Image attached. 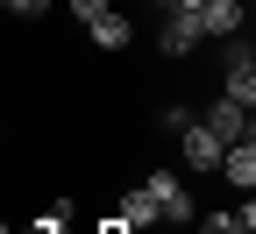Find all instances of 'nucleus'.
<instances>
[{
    "label": "nucleus",
    "mask_w": 256,
    "mask_h": 234,
    "mask_svg": "<svg viewBox=\"0 0 256 234\" xmlns=\"http://www.w3.org/2000/svg\"><path fill=\"white\" fill-rule=\"evenodd\" d=\"M200 43H206V28H200V0H192V7H178V14H164V36H156V50H164L171 64H185Z\"/></svg>",
    "instance_id": "f257e3e1"
},
{
    "label": "nucleus",
    "mask_w": 256,
    "mask_h": 234,
    "mask_svg": "<svg viewBox=\"0 0 256 234\" xmlns=\"http://www.w3.org/2000/svg\"><path fill=\"white\" fill-rule=\"evenodd\" d=\"M220 92L242 99V107H256V50L228 43V64H220Z\"/></svg>",
    "instance_id": "f03ea898"
},
{
    "label": "nucleus",
    "mask_w": 256,
    "mask_h": 234,
    "mask_svg": "<svg viewBox=\"0 0 256 234\" xmlns=\"http://www.w3.org/2000/svg\"><path fill=\"white\" fill-rule=\"evenodd\" d=\"M142 185L156 192V206H164V220H171V227H185V220H192V185H185L178 171H150Z\"/></svg>",
    "instance_id": "7ed1b4c3"
},
{
    "label": "nucleus",
    "mask_w": 256,
    "mask_h": 234,
    "mask_svg": "<svg viewBox=\"0 0 256 234\" xmlns=\"http://www.w3.org/2000/svg\"><path fill=\"white\" fill-rule=\"evenodd\" d=\"M185 163H192V171H214V178H220V163H228V142H220L206 121H192V128H185Z\"/></svg>",
    "instance_id": "20e7f679"
},
{
    "label": "nucleus",
    "mask_w": 256,
    "mask_h": 234,
    "mask_svg": "<svg viewBox=\"0 0 256 234\" xmlns=\"http://www.w3.org/2000/svg\"><path fill=\"white\" fill-rule=\"evenodd\" d=\"M114 213H121L128 227H156V220H164V206H156V192H150V185H128Z\"/></svg>",
    "instance_id": "39448f33"
},
{
    "label": "nucleus",
    "mask_w": 256,
    "mask_h": 234,
    "mask_svg": "<svg viewBox=\"0 0 256 234\" xmlns=\"http://www.w3.org/2000/svg\"><path fill=\"white\" fill-rule=\"evenodd\" d=\"M200 28L206 36H235L242 28V0H200Z\"/></svg>",
    "instance_id": "423d86ee"
},
{
    "label": "nucleus",
    "mask_w": 256,
    "mask_h": 234,
    "mask_svg": "<svg viewBox=\"0 0 256 234\" xmlns=\"http://www.w3.org/2000/svg\"><path fill=\"white\" fill-rule=\"evenodd\" d=\"M220 178H228L235 192H256V142H235L228 163H220Z\"/></svg>",
    "instance_id": "0eeeda50"
},
{
    "label": "nucleus",
    "mask_w": 256,
    "mask_h": 234,
    "mask_svg": "<svg viewBox=\"0 0 256 234\" xmlns=\"http://www.w3.org/2000/svg\"><path fill=\"white\" fill-rule=\"evenodd\" d=\"M92 43H100V50H128V43H136V21H128V14H100V21H92Z\"/></svg>",
    "instance_id": "6e6552de"
},
{
    "label": "nucleus",
    "mask_w": 256,
    "mask_h": 234,
    "mask_svg": "<svg viewBox=\"0 0 256 234\" xmlns=\"http://www.w3.org/2000/svg\"><path fill=\"white\" fill-rule=\"evenodd\" d=\"M72 14L92 28V21H100V14H114V0H72Z\"/></svg>",
    "instance_id": "1a4fd4ad"
},
{
    "label": "nucleus",
    "mask_w": 256,
    "mask_h": 234,
    "mask_svg": "<svg viewBox=\"0 0 256 234\" xmlns=\"http://www.w3.org/2000/svg\"><path fill=\"white\" fill-rule=\"evenodd\" d=\"M8 14H22V21H36V14H50V0H8Z\"/></svg>",
    "instance_id": "9d476101"
},
{
    "label": "nucleus",
    "mask_w": 256,
    "mask_h": 234,
    "mask_svg": "<svg viewBox=\"0 0 256 234\" xmlns=\"http://www.w3.org/2000/svg\"><path fill=\"white\" fill-rule=\"evenodd\" d=\"M235 234H256V192L242 199V220H235Z\"/></svg>",
    "instance_id": "9b49d317"
},
{
    "label": "nucleus",
    "mask_w": 256,
    "mask_h": 234,
    "mask_svg": "<svg viewBox=\"0 0 256 234\" xmlns=\"http://www.w3.org/2000/svg\"><path fill=\"white\" fill-rule=\"evenodd\" d=\"M92 234H142V227H128V220L114 213V220H100V227H92Z\"/></svg>",
    "instance_id": "f8f14e48"
},
{
    "label": "nucleus",
    "mask_w": 256,
    "mask_h": 234,
    "mask_svg": "<svg viewBox=\"0 0 256 234\" xmlns=\"http://www.w3.org/2000/svg\"><path fill=\"white\" fill-rule=\"evenodd\" d=\"M206 234H235V220H228V213H220V220H206Z\"/></svg>",
    "instance_id": "ddd939ff"
}]
</instances>
